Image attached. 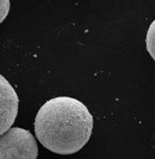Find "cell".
<instances>
[{
  "mask_svg": "<svg viewBox=\"0 0 155 159\" xmlns=\"http://www.w3.org/2000/svg\"><path fill=\"white\" fill-rule=\"evenodd\" d=\"M1 85V126L0 135L11 129L18 112V97L16 91L3 75H0Z\"/></svg>",
  "mask_w": 155,
  "mask_h": 159,
  "instance_id": "obj_3",
  "label": "cell"
},
{
  "mask_svg": "<svg viewBox=\"0 0 155 159\" xmlns=\"http://www.w3.org/2000/svg\"><path fill=\"white\" fill-rule=\"evenodd\" d=\"M146 45L149 54L155 61V19L149 27L146 38Z\"/></svg>",
  "mask_w": 155,
  "mask_h": 159,
  "instance_id": "obj_4",
  "label": "cell"
},
{
  "mask_svg": "<svg viewBox=\"0 0 155 159\" xmlns=\"http://www.w3.org/2000/svg\"><path fill=\"white\" fill-rule=\"evenodd\" d=\"M94 118L79 100L58 97L46 102L34 121L36 138L44 148L60 155L79 152L88 142Z\"/></svg>",
  "mask_w": 155,
  "mask_h": 159,
  "instance_id": "obj_1",
  "label": "cell"
},
{
  "mask_svg": "<svg viewBox=\"0 0 155 159\" xmlns=\"http://www.w3.org/2000/svg\"><path fill=\"white\" fill-rule=\"evenodd\" d=\"M38 147L30 130L12 127L0 135V159H36Z\"/></svg>",
  "mask_w": 155,
  "mask_h": 159,
  "instance_id": "obj_2",
  "label": "cell"
}]
</instances>
